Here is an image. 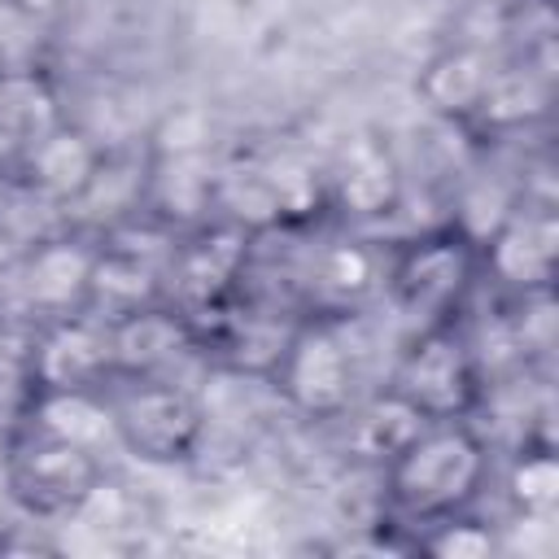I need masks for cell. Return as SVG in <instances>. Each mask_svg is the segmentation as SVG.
Instances as JSON below:
<instances>
[{
    "mask_svg": "<svg viewBox=\"0 0 559 559\" xmlns=\"http://www.w3.org/2000/svg\"><path fill=\"white\" fill-rule=\"evenodd\" d=\"M402 393L424 415H454L472 397V362L454 336H424L402 367Z\"/></svg>",
    "mask_w": 559,
    "mask_h": 559,
    "instance_id": "5",
    "label": "cell"
},
{
    "mask_svg": "<svg viewBox=\"0 0 559 559\" xmlns=\"http://www.w3.org/2000/svg\"><path fill=\"white\" fill-rule=\"evenodd\" d=\"M432 555L441 559H485L493 550V537L480 528V524H445L432 542H428Z\"/></svg>",
    "mask_w": 559,
    "mask_h": 559,
    "instance_id": "26",
    "label": "cell"
},
{
    "mask_svg": "<svg viewBox=\"0 0 559 559\" xmlns=\"http://www.w3.org/2000/svg\"><path fill=\"white\" fill-rule=\"evenodd\" d=\"M542 105H546L542 83L520 70V74H493L476 109H480L489 122H524V118H533Z\"/></svg>",
    "mask_w": 559,
    "mask_h": 559,
    "instance_id": "19",
    "label": "cell"
},
{
    "mask_svg": "<svg viewBox=\"0 0 559 559\" xmlns=\"http://www.w3.org/2000/svg\"><path fill=\"white\" fill-rule=\"evenodd\" d=\"M555 253H559V231L550 214H511L489 236L493 271L520 288L546 284L555 271Z\"/></svg>",
    "mask_w": 559,
    "mask_h": 559,
    "instance_id": "6",
    "label": "cell"
},
{
    "mask_svg": "<svg viewBox=\"0 0 559 559\" xmlns=\"http://www.w3.org/2000/svg\"><path fill=\"white\" fill-rule=\"evenodd\" d=\"M39 424L48 437L87 445V450L118 428V419L100 402H92L83 389H48V397L39 402Z\"/></svg>",
    "mask_w": 559,
    "mask_h": 559,
    "instance_id": "13",
    "label": "cell"
},
{
    "mask_svg": "<svg viewBox=\"0 0 559 559\" xmlns=\"http://www.w3.org/2000/svg\"><path fill=\"white\" fill-rule=\"evenodd\" d=\"M323 280L336 288V293H362L367 284H371V258H367V249H358V245H336L332 253H328V262H323Z\"/></svg>",
    "mask_w": 559,
    "mask_h": 559,
    "instance_id": "25",
    "label": "cell"
},
{
    "mask_svg": "<svg viewBox=\"0 0 559 559\" xmlns=\"http://www.w3.org/2000/svg\"><path fill=\"white\" fill-rule=\"evenodd\" d=\"M92 485H96V463L87 445H70L57 437H48L44 445L26 450L13 463V489L39 511H74Z\"/></svg>",
    "mask_w": 559,
    "mask_h": 559,
    "instance_id": "4",
    "label": "cell"
},
{
    "mask_svg": "<svg viewBox=\"0 0 559 559\" xmlns=\"http://www.w3.org/2000/svg\"><path fill=\"white\" fill-rule=\"evenodd\" d=\"M22 31H26V13H22L13 0H0V48L17 44Z\"/></svg>",
    "mask_w": 559,
    "mask_h": 559,
    "instance_id": "27",
    "label": "cell"
},
{
    "mask_svg": "<svg viewBox=\"0 0 559 559\" xmlns=\"http://www.w3.org/2000/svg\"><path fill=\"white\" fill-rule=\"evenodd\" d=\"M0 262H4V240H0Z\"/></svg>",
    "mask_w": 559,
    "mask_h": 559,
    "instance_id": "28",
    "label": "cell"
},
{
    "mask_svg": "<svg viewBox=\"0 0 559 559\" xmlns=\"http://www.w3.org/2000/svg\"><path fill=\"white\" fill-rule=\"evenodd\" d=\"M489 79H493V70H489V57L480 48H454V52H445L428 66L424 96L441 114H467V109L480 105Z\"/></svg>",
    "mask_w": 559,
    "mask_h": 559,
    "instance_id": "12",
    "label": "cell"
},
{
    "mask_svg": "<svg viewBox=\"0 0 559 559\" xmlns=\"http://www.w3.org/2000/svg\"><path fill=\"white\" fill-rule=\"evenodd\" d=\"M92 266H96V258L87 249H79L70 240H52V245L35 249L26 262V297L44 310H66L87 293Z\"/></svg>",
    "mask_w": 559,
    "mask_h": 559,
    "instance_id": "9",
    "label": "cell"
},
{
    "mask_svg": "<svg viewBox=\"0 0 559 559\" xmlns=\"http://www.w3.org/2000/svg\"><path fill=\"white\" fill-rule=\"evenodd\" d=\"M96 166H100V157H96L92 140L79 131H52L48 127L31 144V175L48 197H83Z\"/></svg>",
    "mask_w": 559,
    "mask_h": 559,
    "instance_id": "10",
    "label": "cell"
},
{
    "mask_svg": "<svg viewBox=\"0 0 559 559\" xmlns=\"http://www.w3.org/2000/svg\"><path fill=\"white\" fill-rule=\"evenodd\" d=\"M511 498L524 511H555V502H559V463L550 454L520 459L515 472H511Z\"/></svg>",
    "mask_w": 559,
    "mask_h": 559,
    "instance_id": "22",
    "label": "cell"
},
{
    "mask_svg": "<svg viewBox=\"0 0 559 559\" xmlns=\"http://www.w3.org/2000/svg\"><path fill=\"white\" fill-rule=\"evenodd\" d=\"M109 362V336L92 323H61L35 354V376L48 389H79Z\"/></svg>",
    "mask_w": 559,
    "mask_h": 559,
    "instance_id": "8",
    "label": "cell"
},
{
    "mask_svg": "<svg viewBox=\"0 0 559 559\" xmlns=\"http://www.w3.org/2000/svg\"><path fill=\"white\" fill-rule=\"evenodd\" d=\"M507 218H511V197L498 183H476L459 201V223H463V231L472 240H489Z\"/></svg>",
    "mask_w": 559,
    "mask_h": 559,
    "instance_id": "23",
    "label": "cell"
},
{
    "mask_svg": "<svg viewBox=\"0 0 559 559\" xmlns=\"http://www.w3.org/2000/svg\"><path fill=\"white\" fill-rule=\"evenodd\" d=\"M205 140H210V122L201 109H179L162 122L157 131V148L162 157H183V153H205Z\"/></svg>",
    "mask_w": 559,
    "mask_h": 559,
    "instance_id": "24",
    "label": "cell"
},
{
    "mask_svg": "<svg viewBox=\"0 0 559 559\" xmlns=\"http://www.w3.org/2000/svg\"><path fill=\"white\" fill-rule=\"evenodd\" d=\"M480 441L463 428H424L402 454H393V493L424 515L450 511L480 485Z\"/></svg>",
    "mask_w": 559,
    "mask_h": 559,
    "instance_id": "1",
    "label": "cell"
},
{
    "mask_svg": "<svg viewBox=\"0 0 559 559\" xmlns=\"http://www.w3.org/2000/svg\"><path fill=\"white\" fill-rule=\"evenodd\" d=\"M397 297L411 310H445L467 280V245L459 240H424L397 266Z\"/></svg>",
    "mask_w": 559,
    "mask_h": 559,
    "instance_id": "7",
    "label": "cell"
},
{
    "mask_svg": "<svg viewBox=\"0 0 559 559\" xmlns=\"http://www.w3.org/2000/svg\"><path fill=\"white\" fill-rule=\"evenodd\" d=\"M284 389L306 415L341 411L345 397H349V354H345V345L323 328L301 332L288 345V358H284Z\"/></svg>",
    "mask_w": 559,
    "mask_h": 559,
    "instance_id": "3",
    "label": "cell"
},
{
    "mask_svg": "<svg viewBox=\"0 0 559 559\" xmlns=\"http://www.w3.org/2000/svg\"><path fill=\"white\" fill-rule=\"evenodd\" d=\"M341 201L354 214H384L397 201V170H393L389 153L358 144L341 175Z\"/></svg>",
    "mask_w": 559,
    "mask_h": 559,
    "instance_id": "16",
    "label": "cell"
},
{
    "mask_svg": "<svg viewBox=\"0 0 559 559\" xmlns=\"http://www.w3.org/2000/svg\"><path fill=\"white\" fill-rule=\"evenodd\" d=\"M127 445L144 459H183L201 437V411L183 389H144L114 415Z\"/></svg>",
    "mask_w": 559,
    "mask_h": 559,
    "instance_id": "2",
    "label": "cell"
},
{
    "mask_svg": "<svg viewBox=\"0 0 559 559\" xmlns=\"http://www.w3.org/2000/svg\"><path fill=\"white\" fill-rule=\"evenodd\" d=\"M240 266V236L236 231H218L210 240H201L188 258H183V293L192 301L214 297Z\"/></svg>",
    "mask_w": 559,
    "mask_h": 559,
    "instance_id": "18",
    "label": "cell"
},
{
    "mask_svg": "<svg viewBox=\"0 0 559 559\" xmlns=\"http://www.w3.org/2000/svg\"><path fill=\"white\" fill-rule=\"evenodd\" d=\"M218 197L249 223V227H262V223H275L280 218V201H275V188L266 179V166L258 170H236L218 183Z\"/></svg>",
    "mask_w": 559,
    "mask_h": 559,
    "instance_id": "21",
    "label": "cell"
},
{
    "mask_svg": "<svg viewBox=\"0 0 559 559\" xmlns=\"http://www.w3.org/2000/svg\"><path fill=\"white\" fill-rule=\"evenodd\" d=\"M183 349V328L157 310H127L109 332V362L122 371H153Z\"/></svg>",
    "mask_w": 559,
    "mask_h": 559,
    "instance_id": "11",
    "label": "cell"
},
{
    "mask_svg": "<svg viewBox=\"0 0 559 559\" xmlns=\"http://www.w3.org/2000/svg\"><path fill=\"white\" fill-rule=\"evenodd\" d=\"M153 266H144L140 258L131 253H109V258H96L92 266V284L87 293H96L109 310H140L148 297H153Z\"/></svg>",
    "mask_w": 559,
    "mask_h": 559,
    "instance_id": "17",
    "label": "cell"
},
{
    "mask_svg": "<svg viewBox=\"0 0 559 559\" xmlns=\"http://www.w3.org/2000/svg\"><path fill=\"white\" fill-rule=\"evenodd\" d=\"M52 100L35 79H0V122L22 135H44Z\"/></svg>",
    "mask_w": 559,
    "mask_h": 559,
    "instance_id": "20",
    "label": "cell"
},
{
    "mask_svg": "<svg viewBox=\"0 0 559 559\" xmlns=\"http://www.w3.org/2000/svg\"><path fill=\"white\" fill-rule=\"evenodd\" d=\"M153 192H157V205L175 218H197L214 192H218V179L205 162V153H183V157H166L162 162V175L153 179Z\"/></svg>",
    "mask_w": 559,
    "mask_h": 559,
    "instance_id": "15",
    "label": "cell"
},
{
    "mask_svg": "<svg viewBox=\"0 0 559 559\" xmlns=\"http://www.w3.org/2000/svg\"><path fill=\"white\" fill-rule=\"evenodd\" d=\"M424 411L406 397V393H389L380 402H371V411L358 424V450L371 459H393L402 454L419 432H424Z\"/></svg>",
    "mask_w": 559,
    "mask_h": 559,
    "instance_id": "14",
    "label": "cell"
}]
</instances>
